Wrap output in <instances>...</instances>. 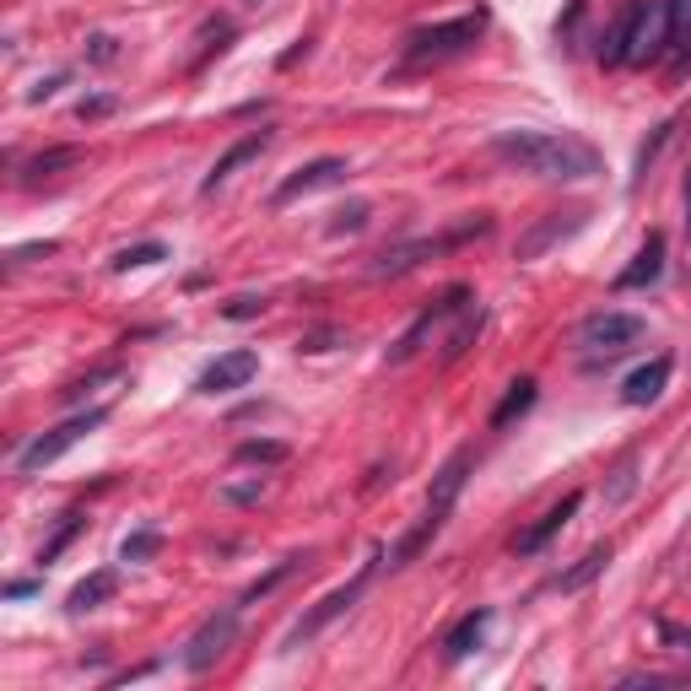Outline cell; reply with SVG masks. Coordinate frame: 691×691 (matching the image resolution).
Segmentation results:
<instances>
[{
    "instance_id": "cell-34",
    "label": "cell",
    "mask_w": 691,
    "mask_h": 691,
    "mask_svg": "<svg viewBox=\"0 0 691 691\" xmlns=\"http://www.w3.org/2000/svg\"><path fill=\"white\" fill-rule=\"evenodd\" d=\"M114 60H120V39H109V33L87 39V65H114Z\"/></svg>"
},
{
    "instance_id": "cell-1",
    "label": "cell",
    "mask_w": 691,
    "mask_h": 691,
    "mask_svg": "<svg viewBox=\"0 0 691 691\" xmlns=\"http://www.w3.org/2000/svg\"><path fill=\"white\" fill-rule=\"evenodd\" d=\"M491 157L535 179H557V184H578L600 173V152L578 135H557V130H502L491 141Z\"/></svg>"
},
{
    "instance_id": "cell-36",
    "label": "cell",
    "mask_w": 691,
    "mask_h": 691,
    "mask_svg": "<svg viewBox=\"0 0 691 691\" xmlns=\"http://www.w3.org/2000/svg\"><path fill=\"white\" fill-rule=\"evenodd\" d=\"M335 341H346V335H341V329H314V335L297 341V352H329Z\"/></svg>"
},
{
    "instance_id": "cell-38",
    "label": "cell",
    "mask_w": 691,
    "mask_h": 691,
    "mask_svg": "<svg viewBox=\"0 0 691 691\" xmlns=\"http://www.w3.org/2000/svg\"><path fill=\"white\" fill-rule=\"evenodd\" d=\"M77 114H82V120H103V114H114V98H87Z\"/></svg>"
},
{
    "instance_id": "cell-15",
    "label": "cell",
    "mask_w": 691,
    "mask_h": 691,
    "mask_svg": "<svg viewBox=\"0 0 691 691\" xmlns=\"http://www.w3.org/2000/svg\"><path fill=\"white\" fill-rule=\"evenodd\" d=\"M664 276V233H649L643 248L632 254V265L616 276V292H638V286H653Z\"/></svg>"
},
{
    "instance_id": "cell-14",
    "label": "cell",
    "mask_w": 691,
    "mask_h": 691,
    "mask_svg": "<svg viewBox=\"0 0 691 691\" xmlns=\"http://www.w3.org/2000/svg\"><path fill=\"white\" fill-rule=\"evenodd\" d=\"M265 146H271V130H248L244 141H233V146H227V152L211 163V173L201 179V195H216V190H222V184H227V179H233V173H238L244 163H254Z\"/></svg>"
},
{
    "instance_id": "cell-29",
    "label": "cell",
    "mask_w": 691,
    "mask_h": 691,
    "mask_svg": "<svg viewBox=\"0 0 691 691\" xmlns=\"http://www.w3.org/2000/svg\"><path fill=\"white\" fill-rule=\"evenodd\" d=\"M157 551H163V535L157 529H135V535H124L120 562H152Z\"/></svg>"
},
{
    "instance_id": "cell-19",
    "label": "cell",
    "mask_w": 691,
    "mask_h": 691,
    "mask_svg": "<svg viewBox=\"0 0 691 691\" xmlns=\"http://www.w3.org/2000/svg\"><path fill=\"white\" fill-rule=\"evenodd\" d=\"M606 568H610V546H595V551H583L568 572H557V589H562V595H578L583 583H595Z\"/></svg>"
},
{
    "instance_id": "cell-39",
    "label": "cell",
    "mask_w": 691,
    "mask_h": 691,
    "mask_svg": "<svg viewBox=\"0 0 691 691\" xmlns=\"http://www.w3.org/2000/svg\"><path fill=\"white\" fill-rule=\"evenodd\" d=\"M39 595V583L33 578H17V583H6V600H33Z\"/></svg>"
},
{
    "instance_id": "cell-32",
    "label": "cell",
    "mask_w": 691,
    "mask_h": 691,
    "mask_svg": "<svg viewBox=\"0 0 691 691\" xmlns=\"http://www.w3.org/2000/svg\"><path fill=\"white\" fill-rule=\"evenodd\" d=\"M367 227V201H352L346 211H335V222H329V238H341V233H357Z\"/></svg>"
},
{
    "instance_id": "cell-4",
    "label": "cell",
    "mask_w": 691,
    "mask_h": 691,
    "mask_svg": "<svg viewBox=\"0 0 691 691\" xmlns=\"http://www.w3.org/2000/svg\"><path fill=\"white\" fill-rule=\"evenodd\" d=\"M643 335H649V325H643L638 314H616V308H606V314H589V319L578 325V352L595 357V363H610V357L643 346Z\"/></svg>"
},
{
    "instance_id": "cell-10",
    "label": "cell",
    "mask_w": 691,
    "mask_h": 691,
    "mask_svg": "<svg viewBox=\"0 0 691 691\" xmlns=\"http://www.w3.org/2000/svg\"><path fill=\"white\" fill-rule=\"evenodd\" d=\"M583 222H589V211H583V205H572V211H546V216H540V222L529 227L525 238L514 244V260H519V265H529V260L551 254L557 244H568V238L578 233V227H583Z\"/></svg>"
},
{
    "instance_id": "cell-42",
    "label": "cell",
    "mask_w": 691,
    "mask_h": 691,
    "mask_svg": "<svg viewBox=\"0 0 691 691\" xmlns=\"http://www.w3.org/2000/svg\"><path fill=\"white\" fill-rule=\"evenodd\" d=\"M687 222H691V205H687Z\"/></svg>"
},
{
    "instance_id": "cell-11",
    "label": "cell",
    "mask_w": 691,
    "mask_h": 691,
    "mask_svg": "<svg viewBox=\"0 0 691 691\" xmlns=\"http://www.w3.org/2000/svg\"><path fill=\"white\" fill-rule=\"evenodd\" d=\"M254 373H260V357H254L248 346H238V352H222L216 363L205 367L201 378H195V389H201V395H233V389H244Z\"/></svg>"
},
{
    "instance_id": "cell-2",
    "label": "cell",
    "mask_w": 691,
    "mask_h": 691,
    "mask_svg": "<svg viewBox=\"0 0 691 691\" xmlns=\"http://www.w3.org/2000/svg\"><path fill=\"white\" fill-rule=\"evenodd\" d=\"M470 465H476V448H454L444 465H438V476H433V491H427V514H421V525L406 529L395 546H389V568H406L410 557L448 525V514H454V502H459V491L470 481Z\"/></svg>"
},
{
    "instance_id": "cell-9",
    "label": "cell",
    "mask_w": 691,
    "mask_h": 691,
    "mask_svg": "<svg viewBox=\"0 0 691 691\" xmlns=\"http://www.w3.org/2000/svg\"><path fill=\"white\" fill-rule=\"evenodd\" d=\"M233 638H238V606L216 610V616H205L201 632L184 643V670L190 675H205L216 659H227V649H233Z\"/></svg>"
},
{
    "instance_id": "cell-13",
    "label": "cell",
    "mask_w": 691,
    "mask_h": 691,
    "mask_svg": "<svg viewBox=\"0 0 691 691\" xmlns=\"http://www.w3.org/2000/svg\"><path fill=\"white\" fill-rule=\"evenodd\" d=\"M352 167H346V157H319V163L297 167L292 179H282V190L271 195V205H292L297 195H314V190H325V184H341Z\"/></svg>"
},
{
    "instance_id": "cell-28",
    "label": "cell",
    "mask_w": 691,
    "mask_h": 691,
    "mask_svg": "<svg viewBox=\"0 0 691 691\" xmlns=\"http://www.w3.org/2000/svg\"><path fill=\"white\" fill-rule=\"evenodd\" d=\"M157 260H167L163 244H135V248H120V254L109 260V271L124 276V271H141V265H157Z\"/></svg>"
},
{
    "instance_id": "cell-17",
    "label": "cell",
    "mask_w": 691,
    "mask_h": 691,
    "mask_svg": "<svg viewBox=\"0 0 691 691\" xmlns=\"http://www.w3.org/2000/svg\"><path fill=\"white\" fill-rule=\"evenodd\" d=\"M114 595H120V572H114V568H98V572H87L82 583L71 589V600H65V610H71V616H87V610L109 606Z\"/></svg>"
},
{
    "instance_id": "cell-31",
    "label": "cell",
    "mask_w": 691,
    "mask_h": 691,
    "mask_svg": "<svg viewBox=\"0 0 691 691\" xmlns=\"http://www.w3.org/2000/svg\"><path fill=\"white\" fill-rule=\"evenodd\" d=\"M476 335H481V308H470V314H465V325H459V329H454V335H448V346H444V363H454V357H465V346H470Z\"/></svg>"
},
{
    "instance_id": "cell-37",
    "label": "cell",
    "mask_w": 691,
    "mask_h": 691,
    "mask_svg": "<svg viewBox=\"0 0 691 691\" xmlns=\"http://www.w3.org/2000/svg\"><path fill=\"white\" fill-rule=\"evenodd\" d=\"M60 87H65V71H54V77H43L39 87H28V103H49V98H54Z\"/></svg>"
},
{
    "instance_id": "cell-3",
    "label": "cell",
    "mask_w": 691,
    "mask_h": 691,
    "mask_svg": "<svg viewBox=\"0 0 691 691\" xmlns=\"http://www.w3.org/2000/svg\"><path fill=\"white\" fill-rule=\"evenodd\" d=\"M109 421V410L103 406H92V410H77V416H65L60 427H49V433H39L33 444L17 454V476H39L43 465H54L60 454H71V448L82 444V438H92L98 427Z\"/></svg>"
},
{
    "instance_id": "cell-8",
    "label": "cell",
    "mask_w": 691,
    "mask_h": 691,
    "mask_svg": "<svg viewBox=\"0 0 691 691\" xmlns=\"http://www.w3.org/2000/svg\"><path fill=\"white\" fill-rule=\"evenodd\" d=\"M659 54H670V11L659 0H632V43H627V65H653Z\"/></svg>"
},
{
    "instance_id": "cell-12",
    "label": "cell",
    "mask_w": 691,
    "mask_h": 691,
    "mask_svg": "<svg viewBox=\"0 0 691 691\" xmlns=\"http://www.w3.org/2000/svg\"><path fill=\"white\" fill-rule=\"evenodd\" d=\"M578 508H583V491H568V497H562L557 508H546V514H540V519H535V525H529L525 535L514 540V551H519V557H535V551H546V546H551V540H557V535L568 529V519L578 514Z\"/></svg>"
},
{
    "instance_id": "cell-24",
    "label": "cell",
    "mask_w": 691,
    "mask_h": 691,
    "mask_svg": "<svg viewBox=\"0 0 691 691\" xmlns=\"http://www.w3.org/2000/svg\"><path fill=\"white\" fill-rule=\"evenodd\" d=\"M82 529H87V514H82V508H77V514H60L54 535H49V540L39 546V562H43V568H49V562H54V557H60V551H65V546H71V540L82 535Z\"/></svg>"
},
{
    "instance_id": "cell-23",
    "label": "cell",
    "mask_w": 691,
    "mask_h": 691,
    "mask_svg": "<svg viewBox=\"0 0 691 691\" xmlns=\"http://www.w3.org/2000/svg\"><path fill=\"white\" fill-rule=\"evenodd\" d=\"M77 163H82V146H49V152H39L33 163L22 167V179H28V184H39V179L60 173V167H77Z\"/></svg>"
},
{
    "instance_id": "cell-22",
    "label": "cell",
    "mask_w": 691,
    "mask_h": 691,
    "mask_svg": "<svg viewBox=\"0 0 691 691\" xmlns=\"http://www.w3.org/2000/svg\"><path fill=\"white\" fill-rule=\"evenodd\" d=\"M627 43H632V0L621 6V17L606 28V39H600V60H606V65H627Z\"/></svg>"
},
{
    "instance_id": "cell-25",
    "label": "cell",
    "mask_w": 691,
    "mask_h": 691,
    "mask_svg": "<svg viewBox=\"0 0 691 691\" xmlns=\"http://www.w3.org/2000/svg\"><path fill=\"white\" fill-rule=\"evenodd\" d=\"M438 319H444V303H433V308H427V314H421V319H416V325H410L406 335L395 341V352H389V363H406V357H416V346L427 341V329L438 325Z\"/></svg>"
},
{
    "instance_id": "cell-26",
    "label": "cell",
    "mask_w": 691,
    "mask_h": 691,
    "mask_svg": "<svg viewBox=\"0 0 691 691\" xmlns=\"http://www.w3.org/2000/svg\"><path fill=\"white\" fill-rule=\"evenodd\" d=\"M286 454H292V448L276 444V438H244L233 459H238V465H282Z\"/></svg>"
},
{
    "instance_id": "cell-35",
    "label": "cell",
    "mask_w": 691,
    "mask_h": 691,
    "mask_svg": "<svg viewBox=\"0 0 691 691\" xmlns=\"http://www.w3.org/2000/svg\"><path fill=\"white\" fill-rule=\"evenodd\" d=\"M49 254H60L54 238H39V244H17L11 248V265H28V260H49Z\"/></svg>"
},
{
    "instance_id": "cell-16",
    "label": "cell",
    "mask_w": 691,
    "mask_h": 691,
    "mask_svg": "<svg viewBox=\"0 0 691 691\" xmlns=\"http://www.w3.org/2000/svg\"><path fill=\"white\" fill-rule=\"evenodd\" d=\"M664 384H670V357H653V363H643L638 373H627L621 400H627V406H653V400L664 395Z\"/></svg>"
},
{
    "instance_id": "cell-30",
    "label": "cell",
    "mask_w": 691,
    "mask_h": 691,
    "mask_svg": "<svg viewBox=\"0 0 691 691\" xmlns=\"http://www.w3.org/2000/svg\"><path fill=\"white\" fill-rule=\"evenodd\" d=\"M670 135H675V120H664V124H659V130H653V135H649V141H643V152H638V173H632V179H638V184H643V179H649L653 157H659V152H664V141H670Z\"/></svg>"
},
{
    "instance_id": "cell-20",
    "label": "cell",
    "mask_w": 691,
    "mask_h": 691,
    "mask_svg": "<svg viewBox=\"0 0 691 691\" xmlns=\"http://www.w3.org/2000/svg\"><path fill=\"white\" fill-rule=\"evenodd\" d=\"M664 11H670V54H675V77H681L691 60V0H664Z\"/></svg>"
},
{
    "instance_id": "cell-6",
    "label": "cell",
    "mask_w": 691,
    "mask_h": 691,
    "mask_svg": "<svg viewBox=\"0 0 691 691\" xmlns=\"http://www.w3.org/2000/svg\"><path fill=\"white\" fill-rule=\"evenodd\" d=\"M378 562H384V551H373V562H367V568L357 572L352 583H341V589H329V595H325V600H319V606H314V610H303V621H297V627L286 632V643H282V649H303V643H314V638L325 632L329 621H341L346 610H352V606H357V600H363L367 578H373V568H378Z\"/></svg>"
},
{
    "instance_id": "cell-5",
    "label": "cell",
    "mask_w": 691,
    "mask_h": 691,
    "mask_svg": "<svg viewBox=\"0 0 691 691\" xmlns=\"http://www.w3.org/2000/svg\"><path fill=\"white\" fill-rule=\"evenodd\" d=\"M481 233H491V216H476V222H465V227H454V233H444V238H416V244H395L384 248V254H373V265H367V276H406V271H416L421 260H433V254H444V248L465 244V238H481Z\"/></svg>"
},
{
    "instance_id": "cell-33",
    "label": "cell",
    "mask_w": 691,
    "mask_h": 691,
    "mask_svg": "<svg viewBox=\"0 0 691 691\" xmlns=\"http://www.w3.org/2000/svg\"><path fill=\"white\" fill-rule=\"evenodd\" d=\"M271 303L265 297H254V292H244V297H233V303H222V319H260Z\"/></svg>"
},
{
    "instance_id": "cell-7",
    "label": "cell",
    "mask_w": 691,
    "mask_h": 691,
    "mask_svg": "<svg viewBox=\"0 0 691 691\" xmlns=\"http://www.w3.org/2000/svg\"><path fill=\"white\" fill-rule=\"evenodd\" d=\"M487 33V11H465V17H448V22H433V28H416L406 39L410 60H444V54H459Z\"/></svg>"
},
{
    "instance_id": "cell-27",
    "label": "cell",
    "mask_w": 691,
    "mask_h": 691,
    "mask_svg": "<svg viewBox=\"0 0 691 691\" xmlns=\"http://www.w3.org/2000/svg\"><path fill=\"white\" fill-rule=\"evenodd\" d=\"M303 562H308V557H286V562H276V568L265 572V578H254V583H248V595L238 600V606H254L260 595H271L276 583H286V578H292V572H303Z\"/></svg>"
},
{
    "instance_id": "cell-40",
    "label": "cell",
    "mask_w": 691,
    "mask_h": 691,
    "mask_svg": "<svg viewBox=\"0 0 691 691\" xmlns=\"http://www.w3.org/2000/svg\"><path fill=\"white\" fill-rule=\"evenodd\" d=\"M260 491H265V487H260V481H254V487H227V491H222V497H227V502H254V497H260Z\"/></svg>"
},
{
    "instance_id": "cell-18",
    "label": "cell",
    "mask_w": 691,
    "mask_h": 691,
    "mask_svg": "<svg viewBox=\"0 0 691 691\" xmlns=\"http://www.w3.org/2000/svg\"><path fill=\"white\" fill-rule=\"evenodd\" d=\"M487 627H491V610L487 606L470 610L465 621H454V632L444 638V653L454 659V664H459V659H470V653L481 649V632H487Z\"/></svg>"
},
{
    "instance_id": "cell-21",
    "label": "cell",
    "mask_w": 691,
    "mask_h": 691,
    "mask_svg": "<svg viewBox=\"0 0 691 691\" xmlns=\"http://www.w3.org/2000/svg\"><path fill=\"white\" fill-rule=\"evenodd\" d=\"M529 406H535V378H514V384H508V395H502V406L491 410V427H497V433H502V427H514Z\"/></svg>"
},
{
    "instance_id": "cell-41",
    "label": "cell",
    "mask_w": 691,
    "mask_h": 691,
    "mask_svg": "<svg viewBox=\"0 0 691 691\" xmlns=\"http://www.w3.org/2000/svg\"><path fill=\"white\" fill-rule=\"evenodd\" d=\"M681 643H687V653H691V632H687V638H681Z\"/></svg>"
}]
</instances>
